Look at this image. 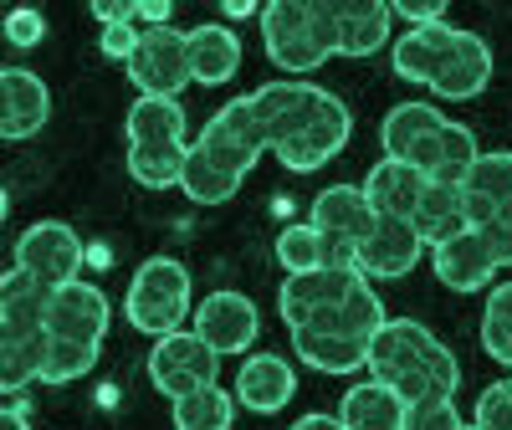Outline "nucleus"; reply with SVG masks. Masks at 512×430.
<instances>
[{
  "instance_id": "c03bdc74",
  "label": "nucleus",
  "mask_w": 512,
  "mask_h": 430,
  "mask_svg": "<svg viewBox=\"0 0 512 430\" xmlns=\"http://www.w3.org/2000/svg\"><path fill=\"white\" fill-rule=\"evenodd\" d=\"M0 430H31L26 395H6V410H0Z\"/></svg>"
},
{
  "instance_id": "9d476101",
  "label": "nucleus",
  "mask_w": 512,
  "mask_h": 430,
  "mask_svg": "<svg viewBox=\"0 0 512 430\" xmlns=\"http://www.w3.org/2000/svg\"><path fill=\"white\" fill-rule=\"evenodd\" d=\"M195 333L210 343L216 354H246L256 333H262V313H256V303L246 292H210L200 297V308H195Z\"/></svg>"
},
{
  "instance_id": "393cba45",
  "label": "nucleus",
  "mask_w": 512,
  "mask_h": 430,
  "mask_svg": "<svg viewBox=\"0 0 512 430\" xmlns=\"http://www.w3.org/2000/svg\"><path fill=\"white\" fill-rule=\"evenodd\" d=\"M384 323H390V318H384V303H379V292H374L369 277H364V282L349 287L344 303H333V308L313 313L303 328H313V333H344V338H364V343H369Z\"/></svg>"
},
{
  "instance_id": "39448f33",
  "label": "nucleus",
  "mask_w": 512,
  "mask_h": 430,
  "mask_svg": "<svg viewBox=\"0 0 512 430\" xmlns=\"http://www.w3.org/2000/svg\"><path fill=\"white\" fill-rule=\"evenodd\" d=\"M128 77H134L139 98H180L195 72H190V31L180 26H144L139 52L128 62Z\"/></svg>"
},
{
  "instance_id": "7c9ffc66",
  "label": "nucleus",
  "mask_w": 512,
  "mask_h": 430,
  "mask_svg": "<svg viewBox=\"0 0 512 430\" xmlns=\"http://www.w3.org/2000/svg\"><path fill=\"white\" fill-rule=\"evenodd\" d=\"M415 231H420L425 246H441V241H451L461 231H472V226H466L461 185H431V190H425V200L415 210Z\"/></svg>"
},
{
  "instance_id": "f3484780",
  "label": "nucleus",
  "mask_w": 512,
  "mask_h": 430,
  "mask_svg": "<svg viewBox=\"0 0 512 430\" xmlns=\"http://www.w3.org/2000/svg\"><path fill=\"white\" fill-rule=\"evenodd\" d=\"M466 226H492L512 221V149H492L472 164V175L461 185Z\"/></svg>"
},
{
  "instance_id": "6e6552de",
  "label": "nucleus",
  "mask_w": 512,
  "mask_h": 430,
  "mask_svg": "<svg viewBox=\"0 0 512 430\" xmlns=\"http://www.w3.org/2000/svg\"><path fill=\"white\" fill-rule=\"evenodd\" d=\"M11 267L57 292V287L77 282V272H82V236L67 221H36L16 236Z\"/></svg>"
},
{
  "instance_id": "aec40b11",
  "label": "nucleus",
  "mask_w": 512,
  "mask_h": 430,
  "mask_svg": "<svg viewBox=\"0 0 512 430\" xmlns=\"http://www.w3.org/2000/svg\"><path fill=\"white\" fill-rule=\"evenodd\" d=\"M297 395V374L282 354H251L236 369V405H246L251 415H277L287 410Z\"/></svg>"
},
{
  "instance_id": "bb28decb",
  "label": "nucleus",
  "mask_w": 512,
  "mask_h": 430,
  "mask_svg": "<svg viewBox=\"0 0 512 430\" xmlns=\"http://www.w3.org/2000/svg\"><path fill=\"white\" fill-rule=\"evenodd\" d=\"M487 82H492V47H487L477 31H466L461 47H456V57L446 62V72L431 82V93H436L441 103H466V98H477Z\"/></svg>"
},
{
  "instance_id": "e433bc0d",
  "label": "nucleus",
  "mask_w": 512,
  "mask_h": 430,
  "mask_svg": "<svg viewBox=\"0 0 512 430\" xmlns=\"http://www.w3.org/2000/svg\"><path fill=\"white\" fill-rule=\"evenodd\" d=\"M482 349L512 369V282H497L482 308Z\"/></svg>"
},
{
  "instance_id": "f704fd0d",
  "label": "nucleus",
  "mask_w": 512,
  "mask_h": 430,
  "mask_svg": "<svg viewBox=\"0 0 512 430\" xmlns=\"http://www.w3.org/2000/svg\"><path fill=\"white\" fill-rule=\"evenodd\" d=\"M277 267L292 277V272H323L328 267V241L313 221H297V226H282L277 231Z\"/></svg>"
},
{
  "instance_id": "c756f323",
  "label": "nucleus",
  "mask_w": 512,
  "mask_h": 430,
  "mask_svg": "<svg viewBox=\"0 0 512 430\" xmlns=\"http://www.w3.org/2000/svg\"><path fill=\"white\" fill-rule=\"evenodd\" d=\"M446 118H441V108H431V103H400V108H390L384 113V123H379V144H384V159H410V149L425 139V134H436Z\"/></svg>"
},
{
  "instance_id": "37998d69",
  "label": "nucleus",
  "mask_w": 512,
  "mask_h": 430,
  "mask_svg": "<svg viewBox=\"0 0 512 430\" xmlns=\"http://www.w3.org/2000/svg\"><path fill=\"white\" fill-rule=\"evenodd\" d=\"M395 16L410 21V26H441L446 6H441V0H395Z\"/></svg>"
},
{
  "instance_id": "7ed1b4c3",
  "label": "nucleus",
  "mask_w": 512,
  "mask_h": 430,
  "mask_svg": "<svg viewBox=\"0 0 512 430\" xmlns=\"http://www.w3.org/2000/svg\"><path fill=\"white\" fill-rule=\"evenodd\" d=\"M123 313L149 338L180 333L185 318H195L190 313V272L175 262V256H149V262L134 272V282H128Z\"/></svg>"
},
{
  "instance_id": "2eb2a0df",
  "label": "nucleus",
  "mask_w": 512,
  "mask_h": 430,
  "mask_svg": "<svg viewBox=\"0 0 512 430\" xmlns=\"http://www.w3.org/2000/svg\"><path fill=\"white\" fill-rule=\"evenodd\" d=\"M349 134H354V118H349V108H344V98H328L323 103V113L303 128L297 139H287L282 149H272L292 175H313V169H323L338 149L349 144Z\"/></svg>"
},
{
  "instance_id": "49530a36",
  "label": "nucleus",
  "mask_w": 512,
  "mask_h": 430,
  "mask_svg": "<svg viewBox=\"0 0 512 430\" xmlns=\"http://www.w3.org/2000/svg\"><path fill=\"white\" fill-rule=\"evenodd\" d=\"M292 430H344V420H338V415H303Z\"/></svg>"
},
{
  "instance_id": "f8f14e48",
  "label": "nucleus",
  "mask_w": 512,
  "mask_h": 430,
  "mask_svg": "<svg viewBox=\"0 0 512 430\" xmlns=\"http://www.w3.org/2000/svg\"><path fill=\"white\" fill-rule=\"evenodd\" d=\"M52 118V93L31 67H6L0 72V139L21 144L31 134H41Z\"/></svg>"
},
{
  "instance_id": "79ce46f5",
  "label": "nucleus",
  "mask_w": 512,
  "mask_h": 430,
  "mask_svg": "<svg viewBox=\"0 0 512 430\" xmlns=\"http://www.w3.org/2000/svg\"><path fill=\"white\" fill-rule=\"evenodd\" d=\"M41 36H47V16H41V11L16 6V11L6 16V41H11V47H36Z\"/></svg>"
},
{
  "instance_id": "f257e3e1",
  "label": "nucleus",
  "mask_w": 512,
  "mask_h": 430,
  "mask_svg": "<svg viewBox=\"0 0 512 430\" xmlns=\"http://www.w3.org/2000/svg\"><path fill=\"white\" fill-rule=\"evenodd\" d=\"M369 374L379 384H390L405 405L431 400V395H456L461 384L456 354L415 318H390L369 338Z\"/></svg>"
},
{
  "instance_id": "2f4dec72",
  "label": "nucleus",
  "mask_w": 512,
  "mask_h": 430,
  "mask_svg": "<svg viewBox=\"0 0 512 430\" xmlns=\"http://www.w3.org/2000/svg\"><path fill=\"white\" fill-rule=\"evenodd\" d=\"M47 349H52V333H31V338H0V390L21 395L41 379L47 369Z\"/></svg>"
},
{
  "instance_id": "58836bf2",
  "label": "nucleus",
  "mask_w": 512,
  "mask_h": 430,
  "mask_svg": "<svg viewBox=\"0 0 512 430\" xmlns=\"http://www.w3.org/2000/svg\"><path fill=\"white\" fill-rule=\"evenodd\" d=\"M405 430H461L456 400L451 395H431V400H415L405 410Z\"/></svg>"
},
{
  "instance_id": "1a4fd4ad",
  "label": "nucleus",
  "mask_w": 512,
  "mask_h": 430,
  "mask_svg": "<svg viewBox=\"0 0 512 430\" xmlns=\"http://www.w3.org/2000/svg\"><path fill=\"white\" fill-rule=\"evenodd\" d=\"M328 98L333 93L313 88V82H303V77H277V82H267V88H256L251 108H256V123H262L267 149H282L287 139L303 134V128L323 113Z\"/></svg>"
},
{
  "instance_id": "72a5a7b5",
  "label": "nucleus",
  "mask_w": 512,
  "mask_h": 430,
  "mask_svg": "<svg viewBox=\"0 0 512 430\" xmlns=\"http://www.w3.org/2000/svg\"><path fill=\"white\" fill-rule=\"evenodd\" d=\"M169 405H175V430H231L236 425V395L221 390V384L190 390Z\"/></svg>"
},
{
  "instance_id": "5701e85b",
  "label": "nucleus",
  "mask_w": 512,
  "mask_h": 430,
  "mask_svg": "<svg viewBox=\"0 0 512 430\" xmlns=\"http://www.w3.org/2000/svg\"><path fill=\"white\" fill-rule=\"evenodd\" d=\"M333 6H338V57L359 62L390 41L395 6H384V0H333Z\"/></svg>"
},
{
  "instance_id": "f03ea898",
  "label": "nucleus",
  "mask_w": 512,
  "mask_h": 430,
  "mask_svg": "<svg viewBox=\"0 0 512 430\" xmlns=\"http://www.w3.org/2000/svg\"><path fill=\"white\" fill-rule=\"evenodd\" d=\"M262 41L282 72L308 77L313 67L338 57V6L333 0H272L262 6Z\"/></svg>"
},
{
  "instance_id": "a878e982",
  "label": "nucleus",
  "mask_w": 512,
  "mask_h": 430,
  "mask_svg": "<svg viewBox=\"0 0 512 430\" xmlns=\"http://www.w3.org/2000/svg\"><path fill=\"white\" fill-rule=\"evenodd\" d=\"M405 410L410 405L379 379L354 384V390H344V400H338V420H344V430H405Z\"/></svg>"
},
{
  "instance_id": "4468645a",
  "label": "nucleus",
  "mask_w": 512,
  "mask_h": 430,
  "mask_svg": "<svg viewBox=\"0 0 512 430\" xmlns=\"http://www.w3.org/2000/svg\"><path fill=\"white\" fill-rule=\"evenodd\" d=\"M482 159L477 149V134L466 123H441L436 134H425L415 149H410V164L420 169L431 185H466V175H472V164Z\"/></svg>"
},
{
  "instance_id": "4be33fe9",
  "label": "nucleus",
  "mask_w": 512,
  "mask_h": 430,
  "mask_svg": "<svg viewBox=\"0 0 512 430\" xmlns=\"http://www.w3.org/2000/svg\"><path fill=\"white\" fill-rule=\"evenodd\" d=\"M47 313H52V287H41L26 272H6L0 282V338H31L47 333Z\"/></svg>"
},
{
  "instance_id": "473e14b6",
  "label": "nucleus",
  "mask_w": 512,
  "mask_h": 430,
  "mask_svg": "<svg viewBox=\"0 0 512 430\" xmlns=\"http://www.w3.org/2000/svg\"><path fill=\"white\" fill-rule=\"evenodd\" d=\"M185 159H190V144H134L128 149V175L144 190H180Z\"/></svg>"
},
{
  "instance_id": "b1692460",
  "label": "nucleus",
  "mask_w": 512,
  "mask_h": 430,
  "mask_svg": "<svg viewBox=\"0 0 512 430\" xmlns=\"http://www.w3.org/2000/svg\"><path fill=\"white\" fill-rule=\"evenodd\" d=\"M190 72L205 88H221L241 72V36L221 21H205V26H190Z\"/></svg>"
},
{
  "instance_id": "de8ad7c7",
  "label": "nucleus",
  "mask_w": 512,
  "mask_h": 430,
  "mask_svg": "<svg viewBox=\"0 0 512 430\" xmlns=\"http://www.w3.org/2000/svg\"><path fill=\"white\" fill-rule=\"evenodd\" d=\"M231 21H246V16H256V21H262V6H251V0H226V6H221Z\"/></svg>"
},
{
  "instance_id": "a18cd8bd",
  "label": "nucleus",
  "mask_w": 512,
  "mask_h": 430,
  "mask_svg": "<svg viewBox=\"0 0 512 430\" xmlns=\"http://www.w3.org/2000/svg\"><path fill=\"white\" fill-rule=\"evenodd\" d=\"M169 16H175V6H169V0H144V6H139V21H144V26H169Z\"/></svg>"
},
{
  "instance_id": "a19ab883",
  "label": "nucleus",
  "mask_w": 512,
  "mask_h": 430,
  "mask_svg": "<svg viewBox=\"0 0 512 430\" xmlns=\"http://www.w3.org/2000/svg\"><path fill=\"white\" fill-rule=\"evenodd\" d=\"M139 36H144V26H134V21H123V26H103V36H98V52L108 57V62H134V52H139Z\"/></svg>"
},
{
  "instance_id": "ea45409f",
  "label": "nucleus",
  "mask_w": 512,
  "mask_h": 430,
  "mask_svg": "<svg viewBox=\"0 0 512 430\" xmlns=\"http://www.w3.org/2000/svg\"><path fill=\"white\" fill-rule=\"evenodd\" d=\"M482 430H512V379H497L482 390L477 400V415H472Z\"/></svg>"
},
{
  "instance_id": "cd10ccee",
  "label": "nucleus",
  "mask_w": 512,
  "mask_h": 430,
  "mask_svg": "<svg viewBox=\"0 0 512 430\" xmlns=\"http://www.w3.org/2000/svg\"><path fill=\"white\" fill-rule=\"evenodd\" d=\"M292 354L318 374H354L369 369V343L344 338V333H313V328H292Z\"/></svg>"
},
{
  "instance_id": "0eeeda50",
  "label": "nucleus",
  "mask_w": 512,
  "mask_h": 430,
  "mask_svg": "<svg viewBox=\"0 0 512 430\" xmlns=\"http://www.w3.org/2000/svg\"><path fill=\"white\" fill-rule=\"evenodd\" d=\"M216 374H221V354L210 349L195 328H180V333H169V338H154L149 379H154L159 395L180 400V395H190V390L216 384Z\"/></svg>"
},
{
  "instance_id": "423d86ee",
  "label": "nucleus",
  "mask_w": 512,
  "mask_h": 430,
  "mask_svg": "<svg viewBox=\"0 0 512 430\" xmlns=\"http://www.w3.org/2000/svg\"><path fill=\"white\" fill-rule=\"evenodd\" d=\"M313 226L328 241V267H354L359 262V246L374 236L379 215L364 195V185H333L313 200Z\"/></svg>"
},
{
  "instance_id": "ddd939ff",
  "label": "nucleus",
  "mask_w": 512,
  "mask_h": 430,
  "mask_svg": "<svg viewBox=\"0 0 512 430\" xmlns=\"http://www.w3.org/2000/svg\"><path fill=\"white\" fill-rule=\"evenodd\" d=\"M113 323V308H108V297L103 287L93 282H67L52 292V313H47V333L52 338H72V343H98L103 349V333Z\"/></svg>"
},
{
  "instance_id": "4c0bfd02",
  "label": "nucleus",
  "mask_w": 512,
  "mask_h": 430,
  "mask_svg": "<svg viewBox=\"0 0 512 430\" xmlns=\"http://www.w3.org/2000/svg\"><path fill=\"white\" fill-rule=\"evenodd\" d=\"M93 364H98V343L52 338L47 369H41V384H72V379H82V374H93Z\"/></svg>"
},
{
  "instance_id": "c9c22d12",
  "label": "nucleus",
  "mask_w": 512,
  "mask_h": 430,
  "mask_svg": "<svg viewBox=\"0 0 512 430\" xmlns=\"http://www.w3.org/2000/svg\"><path fill=\"white\" fill-rule=\"evenodd\" d=\"M180 190H185L195 205H226V200L241 190V180H236V175H226L221 164H210V159L190 144V159H185V180H180Z\"/></svg>"
},
{
  "instance_id": "c85d7f7f",
  "label": "nucleus",
  "mask_w": 512,
  "mask_h": 430,
  "mask_svg": "<svg viewBox=\"0 0 512 430\" xmlns=\"http://www.w3.org/2000/svg\"><path fill=\"white\" fill-rule=\"evenodd\" d=\"M128 149L134 144H185V108L175 98H139L123 118Z\"/></svg>"
},
{
  "instance_id": "a211bd4d",
  "label": "nucleus",
  "mask_w": 512,
  "mask_h": 430,
  "mask_svg": "<svg viewBox=\"0 0 512 430\" xmlns=\"http://www.w3.org/2000/svg\"><path fill=\"white\" fill-rule=\"evenodd\" d=\"M431 267L451 292H482L502 272V256L492 251V241L482 231H461V236L431 246Z\"/></svg>"
},
{
  "instance_id": "dca6fc26",
  "label": "nucleus",
  "mask_w": 512,
  "mask_h": 430,
  "mask_svg": "<svg viewBox=\"0 0 512 430\" xmlns=\"http://www.w3.org/2000/svg\"><path fill=\"white\" fill-rule=\"evenodd\" d=\"M425 256V241L415 231V221H390V215H379L374 236L359 246V272L369 282H400L405 272H415V262Z\"/></svg>"
},
{
  "instance_id": "6ab92c4d",
  "label": "nucleus",
  "mask_w": 512,
  "mask_h": 430,
  "mask_svg": "<svg viewBox=\"0 0 512 430\" xmlns=\"http://www.w3.org/2000/svg\"><path fill=\"white\" fill-rule=\"evenodd\" d=\"M461 26H410L395 47H390V67L405 77V82H425V88H431V82L446 72V62L456 57V47H461Z\"/></svg>"
},
{
  "instance_id": "412c9836",
  "label": "nucleus",
  "mask_w": 512,
  "mask_h": 430,
  "mask_svg": "<svg viewBox=\"0 0 512 430\" xmlns=\"http://www.w3.org/2000/svg\"><path fill=\"white\" fill-rule=\"evenodd\" d=\"M425 190H431V180L410 159H379L364 175V195H369L374 215H390V221H415Z\"/></svg>"
},
{
  "instance_id": "20e7f679",
  "label": "nucleus",
  "mask_w": 512,
  "mask_h": 430,
  "mask_svg": "<svg viewBox=\"0 0 512 430\" xmlns=\"http://www.w3.org/2000/svg\"><path fill=\"white\" fill-rule=\"evenodd\" d=\"M195 149L210 164H221L226 175L246 180L251 169H256V159L267 154V139H262V123H256L251 93L246 98H231V103H221L216 113H210L205 128H200V139H195Z\"/></svg>"
},
{
  "instance_id": "9b49d317",
  "label": "nucleus",
  "mask_w": 512,
  "mask_h": 430,
  "mask_svg": "<svg viewBox=\"0 0 512 430\" xmlns=\"http://www.w3.org/2000/svg\"><path fill=\"white\" fill-rule=\"evenodd\" d=\"M354 282H364V272H359V267L292 272V277L282 282V292H277V318H282L287 328H303L313 313H323V308H333V303H344Z\"/></svg>"
}]
</instances>
